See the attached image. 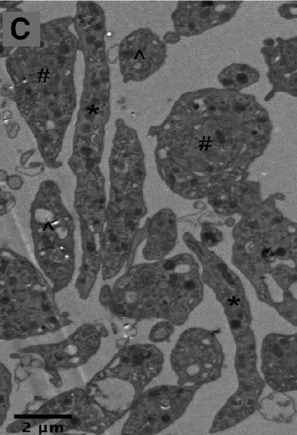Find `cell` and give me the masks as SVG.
I'll list each match as a JSON object with an SVG mask.
<instances>
[{
	"instance_id": "obj_12",
	"label": "cell",
	"mask_w": 297,
	"mask_h": 435,
	"mask_svg": "<svg viewBox=\"0 0 297 435\" xmlns=\"http://www.w3.org/2000/svg\"><path fill=\"white\" fill-rule=\"evenodd\" d=\"M49 310V306L47 304H42V311L46 312Z\"/></svg>"
},
{
	"instance_id": "obj_7",
	"label": "cell",
	"mask_w": 297,
	"mask_h": 435,
	"mask_svg": "<svg viewBox=\"0 0 297 435\" xmlns=\"http://www.w3.org/2000/svg\"><path fill=\"white\" fill-rule=\"evenodd\" d=\"M261 369L267 384L279 391L296 389V337L272 333L263 341Z\"/></svg>"
},
{
	"instance_id": "obj_3",
	"label": "cell",
	"mask_w": 297,
	"mask_h": 435,
	"mask_svg": "<svg viewBox=\"0 0 297 435\" xmlns=\"http://www.w3.org/2000/svg\"><path fill=\"white\" fill-rule=\"evenodd\" d=\"M44 188L35 202L32 223L36 252L47 273H57L65 280L74 265L72 221L53 185Z\"/></svg>"
},
{
	"instance_id": "obj_9",
	"label": "cell",
	"mask_w": 297,
	"mask_h": 435,
	"mask_svg": "<svg viewBox=\"0 0 297 435\" xmlns=\"http://www.w3.org/2000/svg\"><path fill=\"white\" fill-rule=\"evenodd\" d=\"M270 56L271 60H268L272 73V82L277 89L291 91L296 89V44L284 42L277 46Z\"/></svg>"
},
{
	"instance_id": "obj_2",
	"label": "cell",
	"mask_w": 297,
	"mask_h": 435,
	"mask_svg": "<svg viewBox=\"0 0 297 435\" xmlns=\"http://www.w3.org/2000/svg\"><path fill=\"white\" fill-rule=\"evenodd\" d=\"M110 171L102 260L105 278H112L123 266L132 250L138 221L143 214L140 194L143 171L138 157L128 151L116 152Z\"/></svg>"
},
{
	"instance_id": "obj_4",
	"label": "cell",
	"mask_w": 297,
	"mask_h": 435,
	"mask_svg": "<svg viewBox=\"0 0 297 435\" xmlns=\"http://www.w3.org/2000/svg\"><path fill=\"white\" fill-rule=\"evenodd\" d=\"M223 361L222 347L215 335L199 327L183 332L171 354L178 384L185 387H199L217 379Z\"/></svg>"
},
{
	"instance_id": "obj_1",
	"label": "cell",
	"mask_w": 297,
	"mask_h": 435,
	"mask_svg": "<svg viewBox=\"0 0 297 435\" xmlns=\"http://www.w3.org/2000/svg\"><path fill=\"white\" fill-rule=\"evenodd\" d=\"M197 268L188 259L134 267L113 290L116 313L133 318L154 317L180 325L202 297Z\"/></svg>"
},
{
	"instance_id": "obj_5",
	"label": "cell",
	"mask_w": 297,
	"mask_h": 435,
	"mask_svg": "<svg viewBox=\"0 0 297 435\" xmlns=\"http://www.w3.org/2000/svg\"><path fill=\"white\" fill-rule=\"evenodd\" d=\"M195 390L192 387L159 386L147 391L132 410L123 433L151 434L162 431L183 414Z\"/></svg>"
},
{
	"instance_id": "obj_13",
	"label": "cell",
	"mask_w": 297,
	"mask_h": 435,
	"mask_svg": "<svg viewBox=\"0 0 297 435\" xmlns=\"http://www.w3.org/2000/svg\"><path fill=\"white\" fill-rule=\"evenodd\" d=\"M278 255H284L285 253V251L284 249L282 248H279L278 249V250L276 252Z\"/></svg>"
},
{
	"instance_id": "obj_15",
	"label": "cell",
	"mask_w": 297,
	"mask_h": 435,
	"mask_svg": "<svg viewBox=\"0 0 297 435\" xmlns=\"http://www.w3.org/2000/svg\"><path fill=\"white\" fill-rule=\"evenodd\" d=\"M229 206L230 207H235L236 206V203L235 202H230Z\"/></svg>"
},
{
	"instance_id": "obj_6",
	"label": "cell",
	"mask_w": 297,
	"mask_h": 435,
	"mask_svg": "<svg viewBox=\"0 0 297 435\" xmlns=\"http://www.w3.org/2000/svg\"><path fill=\"white\" fill-rule=\"evenodd\" d=\"M77 203L82 229L83 266L96 268L103 260L106 223L103 179L98 171L78 176Z\"/></svg>"
},
{
	"instance_id": "obj_14",
	"label": "cell",
	"mask_w": 297,
	"mask_h": 435,
	"mask_svg": "<svg viewBox=\"0 0 297 435\" xmlns=\"http://www.w3.org/2000/svg\"><path fill=\"white\" fill-rule=\"evenodd\" d=\"M48 320L53 323L57 322V319L53 316L49 317Z\"/></svg>"
},
{
	"instance_id": "obj_8",
	"label": "cell",
	"mask_w": 297,
	"mask_h": 435,
	"mask_svg": "<svg viewBox=\"0 0 297 435\" xmlns=\"http://www.w3.org/2000/svg\"><path fill=\"white\" fill-rule=\"evenodd\" d=\"M241 1H182L173 15L176 31L183 36L201 34L228 21Z\"/></svg>"
},
{
	"instance_id": "obj_10",
	"label": "cell",
	"mask_w": 297,
	"mask_h": 435,
	"mask_svg": "<svg viewBox=\"0 0 297 435\" xmlns=\"http://www.w3.org/2000/svg\"><path fill=\"white\" fill-rule=\"evenodd\" d=\"M222 85L229 90L238 91L256 82L258 72L244 64H233L225 68L219 74Z\"/></svg>"
},
{
	"instance_id": "obj_11",
	"label": "cell",
	"mask_w": 297,
	"mask_h": 435,
	"mask_svg": "<svg viewBox=\"0 0 297 435\" xmlns=\"http://www.w3.org/2000/svg\"><path fill=\"white\" fill-rule=\"evenodd\" d=\"M173 332V327L170 322L158 323L152 330L150 339L156 342H162L168 338Z\"/></svg>"
}]
</instances>
